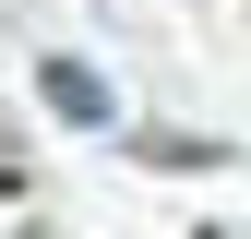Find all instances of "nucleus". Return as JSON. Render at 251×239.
<instances>
[{
  "label": "nucleus",
  "instance_id": "2",
  "mask_svg": "<svg viewBox=\"0 0 251 239\" xmlns=\"http://www.w3.org/2000/svg\"><path fill=\"white\" fill-rule=\"evenodd\" d=\"M227 143H203V132H144V167H215Z\"/></svg>",
  "mask_w": 251,
  "mask_h": 239
},
{
  "label": "nucleus",
  "instance_id": "1",
  "mask_svg": "<svg viewBox=\"0 0 251 239\" xmlns=\"http://www.w3.org/2000/svg\"><path fill=\"white\" fill-rule=\"evenodd\" d=\"M36 96H48L60 120H84V132H96V120H108V72H84V60H48V72H36Z\"/></svg>",
  "mask_w": 251,
  "mask_h": 239
}]
</instances>
